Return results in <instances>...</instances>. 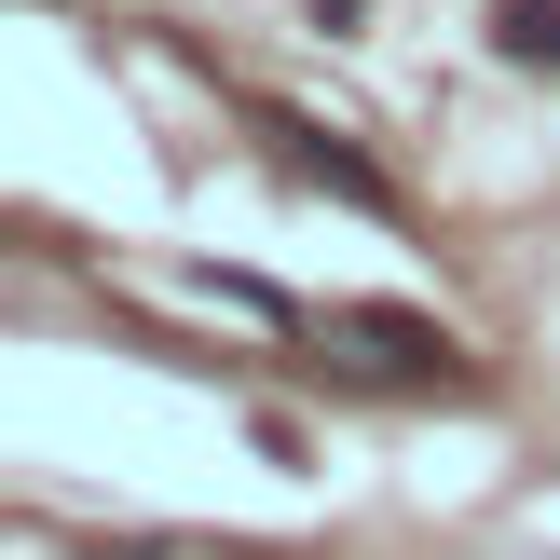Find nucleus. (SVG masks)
<instances>
[{
    "label": "nucleus",
    "mask_w": 560,
    "mask_h": 560,
    "mask_svg": "<svg viewBox=\"0 0 560 560\" xmlns=\"http://www.w3.org/2000/svg\"><path fill=\"white\" fill-rule=\"evenodd\" d=\"M96 560H288V547H233V534H219V547H206V534H109Z\"/></svg>",
    "instance_id": "nucleus-4"
},
{
    "label": "nucleus",
    "mask_w": 560,
    "mask_h": 560,
    "mask_svg": "<svg viewBox=\"0 0 560 560\" xmlns=\"http://www.w3.org/2000/svg\"><path fill=\"white\" fill-rule=\"evenodd\" d=\"M328 342H342L370 383H465V342H452L438 315H410V301H342Z\"/></svg>",
    "instance_id": "nucleus-2"
},
{
    "label": "nucleus",
    "mask_w": 560,
    "mask_h": 560,
    "mask_svg": "<svg viewBox=\"0 0 560 560\" xmlns=\"http://www.w3.org/2000/svg\"><path fill=\"white\" fill-rule=\"evenodd\" d=\"M315 27H328V42H342V27H370V0H315Z\"/></svg>",
    "instance_id": "nucleus-5"
},
{
    "label": "nucleus",
    "mask_w": 560,
    "mask_h": 560,
    "mask_svg": "<svg viewBox=\"0 0 560 560\" xmlns=\"http://www.w3.org/2000/svg\"><path fill=\"white\" fill-rule=\"evenodd\" d=\"M492 55L506 69H560V0H492Z\"/></svg>",
    "instance_id": "nucleus-3"
},
{
    "label": "nucleus",
    "mask_w": 560,
    "mask_h": 560,
    "mask_svg": "<svg viewBox=\"0 0 560 560\" xmlns=\"http://www.w3.org/2000/svg\"><path fill=\"white\" fill-rule=\"evenodd\" d=\"M246 137H260V164L288 191H328V206H355V219H397V178H383L370 151H355L342 124H301V109H246Z\"/></svg>",
    "instance_id": "nucleus-1"
}]
</instances>
